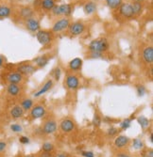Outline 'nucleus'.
Returning a JSON list of instances; mask_svg holds the SVG:
<instances>
[{
	"instance_id": "27",
	"label": "nucleus",
	"mask_w": 153,
	"mask_h": 157,
	"mask_svg": "<svg viewBox=\"0 0 153 157\" xmlns=\"http://www.w3.org/2000/svg\"><path fill=\"white\" fill-rule=\"evenodd\" d=\"M107 6L111 10H117L119 6L122 4L123 0H105Z\"/></svg>"
},
{
	"instance_id": "10",
	"label": "nucleus",
	"mask_w": 153,
	"mask_h": 157,
	"mask_svg": "<svg viewBox=\"0 0 153 157\" xmlns=\"http://www.w3.org/2000/svg\"><path fill=\"white\" fill-rule=\"evenodd\" d=\"M46 113V109L44 105H37L30 109V116L34 120L45 117Z\"/></svg>"
},
{
	"instance_id": "44",
	"label": "nucleus",
	"mask_w": 153,
	"mask_h": 157,
	"mask_svg": "<svg viewBox=\"0 0 153 157\" xmlns=\"http://www.w3.org/2000/svg\"><path fill=\"white\" fill-rule=\"evenodd\" d=\"M57 157H68V154L64 153V152H62V153H59Z\"/></svg>"
},
{
	"instance_id": "42",
	"label": "nucleus",
	"mask_w": 153,
	"mask_h": 157,
	"mask_svg": "<svg viewBox=\"0 0 153 157\" xmlns=\"http://www.w3.org/2000/svg\"><path fill=\"white\" fill-rule=\"evenodd\" d=\"M39 157H52L51 156V154H50V152H46V151H43L41 154H40V156Z\"/></svg>"
},
{
	"instance_id": "26",
	"label": "nucleus",
	"mask_w": 153,
	"mask_h": 157,
	"mask_svg": "<svg viewBox=\"0 0 153 157\" xmlns=\"http://www.w3.org/2000/svg\"><path fill=\"white\" fill-rule=\"evenodd\" d=\"M11 14V9L8 6H0V18H8Z\"/></svg>"
},
{
	"instance_id": "33",
	"label": "nucleus",
	"mask_w": 153,
	"mask_h": 157,
	"mask_svg": "<svg viewBox=\"0 0 153 157\" xmlns=\"http://www.w3.org/2000/svg\"><path fill=\"white\" fill-rule=\"evenodd\" d=\"M10 130L13 132V133H15V134H18V133H21L23 131V127L19 124V123H13L10 125Z\"/></svg>"
},
{
	"instance_id": "24",
	"label": "nucleus",
	"mask_w": 153,
	"mask_h": 157,
	"mask_svg": "<svg viewBox=\"0 0 153 157\" xmlns=\"http://www.w3.org/2000/svg\"><path fill=\"white\" fill-rule=\"evenodd\" d=\"M40 4L45 10H51L52 8L56 5V1L55 0H41Z\"/></svg>"
},
{
	"instance_id": "14",
	"label": "nucleus",
	"mask_w": 153,
	"mask_h": 157,
	"mask_svg": "<svg viewBox=\"0 0 153 157\" xmlns=\"http://www.w3.org/2000/svg\"><path fill=\"white\" fill-rule=\"evenodd\" d=\"M53 85H54L53 80H52V79H48L43 86H42V88H41L38 91H36V92L33 94V97L39 98V97H41L42 95H44L45 93L48 92V91L52 89Z\"/></svg>"
},
{
	"instance_id": "45",
	"label": "nucleus",
	"mask_w": 153,
	"mask_h": 157,
	"mask_svg": "<svg viewBox=\"0 0 153 157\" xmlns=\"http://www.w3.org/2000/svg\"><path fill=\"white\" fill-rule=\"evenodd\" d=\"M148 156H149V157H153V152H152V151H149Z\"/></svg>"
},
{
	"instance_id": "43",
	"label": "nucleus",
	"mask_w": 153,
	"mask_h": 157,
	"mask_svg": "<svg viewBox=\"0 0 153 157\" xmlns=\"http://www.w3.org/2000/svg\"><path fill=\"white\" fill-rule=\"evenodd\" d=\"M117 157H131V156H130V155H128V154H126V153L120 152V153L117 154Z\"/></svg>"
},
{
	"instance_id": "20",
	"label": "nucleus",
	"mask_w": 153,
	"mask_h": 157,
	"mask_svg": "<svg viewBox=\"0 0 153 157\" xmlns=\"http://www.w3.org/2000/svg\"><path fill=\"white\" fill-rule=\"evenodd\" d=\"M97 10V5L95 1H88L83 6V11L86 15H92Z\"/></svg>"
},
{
	"instance_id": "47",
	"label": "nucleus",
	"mask_w": 153,
	"mask_h": 157,
	"mask_svg": "<svg viewBox=\"0 0 153 157\" xmlns=\"http://www.w3.org/2000/svg\"><path fill=\"white\" fill-rule=\"evenodd\" d=\"M26 157H35V156H33V155H29V156H26Z\"/></svg>"
},
{
	"instance_id": "28",
	"label": "nucleus",
	"mask_w": 153,
	"mask_h": 157,
	"mask_svg": "<svg viewBox=\"0 0 153 157\" xmlns=\"http://www.w3.org/2000/svg\"><path fill=\"white\" fill-rule=\"evenodd\" d=\"M137 121H138L139 124H140V126L143 128V129H147V127L149 126V124H150V121H149L147 117H145V116H140V117H138Z\"/></svg>"
},
{
	"instance_id": "40",
	"label": "nucleus",
	"mask_w": 153,
	"mask_h": 157,
	"mask_svg": "<svg viewBox=\"0 0 153 157\" xmlns=\"http://www.w3.org/2000/svg\"><path fill=\"white\" fill-rule=\"evenodd\" d=\"M7 148V143L5 141H0V152H2L6 150Z\"/></svg>"
},
{
	"instance_id": "1",
	"label": "nucleus",
	"mask_w": 153,
	"mask_h": 157,
	"mask_svg": "<svg viewBox=\"0 0 153 157\" xmlns=\"http://www.w3.org/2000/svg\"><path fill=\"white\" fill-rule=\"evenodd\" d=\"M110 44L106 38H97L92 40L89 45L88 50L90 52H99V53H105L109 50Z\"/></svg>"
},
{
	"instance_id": "36",
	"label": "nucleus",
	"mask_w": 153,
	"mask_h": 157,
	"mask_svg": "<svg viewBox=\"0 0 153 157\" xmlns=\"http://www.w3.org/2000/svg\"><path fill=\"white\" fill-rule=\"evenodd\" d=\"M107 134H108L110 136H116V135L118 134V129H117L116 127L112 126V127H110L109 129H108Z\"/></svg>"
},
{
	"instance_id": "4",
	"label": "nucleus",
	"mask_w": 153,
	"mask_h": 157,
	"mask_svg": "<svg viewBox=\"0 0 153 157\" xmlns=\"http://www.w3.org/2000/svg\"><path fill=\"white\" fill-rule=\"evenodd\" d=\"M37 67L32 63H22L16 67V72L21 74L23 76H30L36 73Z\"/></svg>"
},
{
	"instance_id": "32",
	"label": "nucleus",
	"mask_w": 153,
	"mask_h": 157,
	"mask_svg": "<svg viewBox=\"0 0 153 157\" xmlns=\"http://www.w3.org/2000/svg\"><path fill=\"white\" fill-rule=\"evenodd\" d=\"M52 75L54 77V79L56 81H59L61 79V76H62V70L60 67H56L54 70H53V73H52Z\"/></svg>"
},
{
	"instance_id": "38",
	"label": "nucleus",
	"mask_w": 153,
	"mask_h": 157,
	"mask_svg": "<svg viewBox=\"0 0 153 157\" xmlns=\"http://www.w3.org/2000/svg\"><path fill=\"white\" fill-rule=\"evenodd\" d=\"M19 141H20V143H22V144H29L30 143V138L27 136H20Z\"/></svg>"
},
{
	"instance_id": "9",
	"label": "nucleus",
	"mask_w": 153,
	"mask_h": 157,
	"mask_svg": "<svg viewBox=\"0 0 153 157\" xmlns=\"http://www.w3.org/2000/svg\"><path fill=\"white\" fill-rule=\"evenodd\" d=\"M24 78H25V76H23L21 74L16 72V71H14V72H10L6 75V80H7L8 84H18V85H20L24 81Z\"/></svg>"
},
{
	"instance_id": "6",
	"label": "nucleus",
	"mask_w": 153,
	"mask_h": 157,
	"mask_svg": "<svg viewBox=\"0 0 153 157\" xmlns=\"http://www.w3.org/2000/svg\"><path fill=\"white\" fill-rule=\"evenodd\" d=\"M68 31L72 36H79L85 31V25L81 21L70 23L68 26Z\"/></svg>"
},
{
	"instance_id": "31",
	"label": "nucleus",
	"mask_w": 153,
	"mask_h": 157,
	"mask_svg": "<svg viewBox=\"0 0 153 157\" xmlns=\"http://www.w3.org/2000/svg\"><path fill=\"white\" fill-rule=\"evenodd\" d=\"M42 150L46 152H51L54 151V145L50 143V142H46V143H44L43 146H42Z\"/></svg>"
},
{
	"instance_id": "11",
	"label": "nucleus",
	"mask_w": 153,
	"mask_h": 157,
	"mask_svg": "<svg viewBox=\"0 0 153 157\" xmlns=\"http://www.w3.org/2000/svg\"><path fill=\"white\" fill-rule=\"evenodd\" d=\"M60 128L63 133H71L75 129V122L70 119H64L61 121Z\"/></svg>"
},
{
	"instance_id": "25",
	"label": "nucleus",
	"mask_w": 153,
	"mask_h": 157,
	"mask_svg": "<svg viewBox=\"0 0 153 157\" xmlns=\"http://www.w3.org/2000/svg\"><path fill=\"white\" fill-rule=\"evenodd\" d=\"M131 7H132V10L134 13V16L136 15H140L143 11V4L141 2H137V1H133L131 3Z\"/></svg>"
},
{
	"instance_id": "8",
	"label": "nucleus",
	"mask_w": 153,
	"mask_h": 157,
	"mask_svg": "<svg viewBox=\"0 0 153 157\" xmlns=\"http://www.w3.org/2000/svg\"><path fill=\"white\" fill-rule=\"evenodd\" d=\"M25 25H26V28L30 32L36 33L37 31H39L41 29L40 21L36 17H34V16L31 17V18L26 19V22H25Z\"/></svg>"
},
{
	"instance_id": "39",
	"label": "nucleus",
	"mask_w": 153,
	"mask_h": 157,
	"mask_svg": "<svg viewBox=\"0 0 153 157\" xmlns=\"http://www.w3.org/2000/svg\"><path fill=\"white\" fill-rule=\"evenodd\" d=\"M81 155L83 157H95L93 151H81Z\"/></svg>"
},
{
	"instance_id": "35",
	"label": "nucleus",
	"mask_w": 153,
	"mask_h": 157,
	"mask_svg": "<svg viewBox=\"0 0 153 157\" xmlns=\"http://www.w3.org/2000/svg\"><path fill=\"white\" fill-rule=\"evenodd\" d=\"M93 124L96 127H99L101 125V118L99 117V114H95L93 119Z\"/></svg>"
},
{
	"instance_id": "12",
	"label": "nucleus",
	"mask_w": 153,
	"mask_h": 157,
	"mask_svg": "<svg viewBox=\"0 0 153 157\" xmlns=\"http://www.w3.org/2000/svg\"><path fill=\"white\" fill-rule=\"evenodd\" d=\"M57 128H58L57 122L53 120H49L45 122L43 126V132L46 135H52L57 131Z\"/></svg>"
},
{
	"instance_id": "5",
	"label": "nucleus",
	"mask_w": 153,
	"mask_h": 157,
	"mask_svg": "<svg viewBox=\"0 0 153 157\" xmlns=\"http://www.w3.org/2000/svg\"><path fill=\"white\" fill-rule=\"evenodd\" d=\"M64 85H65L66 89L69 90H77L80 86L79 78L76 75L70 74L66 76L65 81H64Z\"/></svg>"
},
{
	"instance_id": "17",
	"label": "nucleus",
	"mask_w": 153,
	"mask_h": 157,
	"mask_svg": "<svg viewBox=\"0 0 153 157\" xmlns=\"http://www.w3.org/2000/svg\"><path fill=\"white\" fill-rule=\"evenodd\" d=\"M21 92V86L18 84H8L7 93L11 97H17Z\"/></svg>"
},
{
	"instance_id": "3",
	"label": "nucleus",
	"mask_w": 153,
	"mask_h": 157,
	"mask_svg": "<svg viewBox=\"0 0 153 157\" xmlns=\"http://www.w3.org/2000/svg\"><path fill=\"white\" fill-rule=\"evenodd\" d=\"M70 19L68 17H62L55 22L51 27L52 33H60L64 31L65 29H68V26L70 25Z\"/></svg>"
},
{
	"instance_id": "30",
	"label": "nucleus",
	"mask_w": 153,
	"mask_h": 157,
	"mask_svg": "<svg viewBox=\"0 0 153 157\" xmlns=\"http://www.w3.org/2000/svg\"><path fill=\"white\" fill-rule=\"evenodd\" d=\"M147 88H146V86L141 85V84L136 86V92H137L138 96H140V97L144 96V95L147 93Z\"/></svg>"
},
{
	"instance_id": "46",
	"label": "nucleus",
	"mask_w": 153,
	"mask_h": 157,
	"mask_svg": "<svg viewBox=\"0 0 153 157\" xmlns=\"http://www.w3.org/2000/svg\"><path fill=\"white\" fill-rule=\"evenodd\" d=\"M134 1H137V2H143L145 0H134Z\"/></svg>"
},
{
	"instance_id": "37",
	"label": "nucleus",
	"mask_w": 153,
	"mask_h": 157,
	"mask_svg": "<svg viewBox=\"0 0 153 157\" xmlns=\"http://www.w3.org/2000/svg\"><path fill=\"white\" fill-rule=\"evenodd\" d=\"M102 56H103V53L90 52V58H91V59H101Z\"/></svg>"
},
{
	"instance_id": "22",
	"label": "nucleus",
	"mask_w": 153,
	"mask_h": 157,
	"mask_svg": "<svg viewBox=\"0 0 153 157\" xmlns=\"http://www.w3.org/2000/svg\"><path fill=\"white\" fill-rule=\"evenodd\" d=\"M20 16L24 19V20H26L29 18H31L33 17V14H34V11L30 7H23L20 9Z\"/></svg>"
},
{
	"instance_id": "29",
	"label": "nucleus",
	"mask_w": 153,
	"mask_h": 157,
	"mask_svg": "<svg viewBox=\"0 0 153 157\" xmlns=\"http://www.w3.org/2000/svg\"><path fill=\"white\" fill-rule=\"evenodd\" d=\"M132 147L135 150H141L144 148V142L140 138H134L132 141Z\"/></svg>"
},
{
	"instance_id": "15",
	"label": "nucleus",
	"mask_w": 153,
	"mask_h": 157,
	"mask_svg": "<svg viewBox=\"0 0 153 157\" xmlns=\"http://www.w3.org/2000/svg\"><path fill=\"white\" fill-rule=\"evenodd\" d=\"M82 64H83V61L80 58H75L69 62L68 68L72 73H78L79 71H81Z\"/></svg>"
},
{
	"instance_id": "18",
	"label": "nucleus",
	"mask_w": 153,
	"mask_h": 157,
	"mask_svg": "<svg viewBox=\"0 0 153 157\" xmlns=\"http://www.w3.org/2000/svg\"><path fill=\"white\" fill-rule=\"evenodd\" d=\"M143 59L147 64H152L153 63V47L152 46H147L143 50Z\"/></svg>"
},
{
	"instance_id": "16",
	"label": "nucleus",
	"mask_w": 153,
	"mask_h": 157,
	"mask_svg": "<svg viewBox=\"0 0 153 157\" xmlns=\"http://www.w3.org/2000/svg\"><path fill=\"white\" fill-rule=\"evenodd\" d=\"M59 10L60 14L63 17H68L72 15L73 10H74V6L72 4H62L59 5Z\"/></svg>"
},
{
	"instance_id": "34",
	"label": "nucleus",
	"mask_w": 153,
	"mask_h": 157,
	"mask_svg": "<svg viewBox=\"0 0 153 157\" xmlns=\"http://www.w3.org/2000/svg\"><path fill=\"white\" fill-rule=\"evenodd\" d=\"M131 124V119H125L120 123V128L122 130H127L128 128H130Z\"/></svg>"
},
{
	"instance_id": "48",
	"label": "nucleus",
	"mask_w": 153,
	"mask_h": 157,
	"mask_svg": "<svg viewBox=\"0 0 153 157\" xmlns=\"http://www.w3.org/2000/svg\"><path fill=\"white\" fill-rule=\"evenodd\" d=\"M95 1H96V0H95Z\"/></svg>"
},
{
	"instance_id": "21",
	"label": "nucleus",
	"mask_w": 153,
	"mask_h": 157,
	"mask_svg": "<svg viewBox=\"0 0 153 157\" xmlns=\"http://www.w3.org/2000/svg\"><path fill=\"white\" fill-rule=\"evenodd\" d=\"M24 109L21 107V105H14L11 109H10V117L14 120H18V119H21L23 116H24Z\"/></svg>"
},
{
	"instance_id": "41",
	"label": "nucleus",
	"mask_w": 153,
	"mask_h": 157,
	"mask_svg": "<svg viewBox=\"0 0 153 157\" xmlns=\"http://www.w3.org/2000/svg\"><path fill=\"white\" fill-rule=\"evenodd\" d=\"M5 63H6V59L2 55H0V68H2L5 65Z\"/></svg>"
},
{
	"instance_id": "7",
	"label": "nucleus",
	"mask_w": 153,
	"mask_h": 157,
	"mask_svg": "<svg viewBox=\"0 0 153 157\" xmlns=\"http://www.w3.org/2000/svg\"><path fill=\"white\" fill-rule=\"evenodd\" d=\"M118 11L120 13V15L123 16L124 18L131 19L132 17H134L131 3L130 2H122V4L118 8Z\"/></svg>"
},
{
	"instance_id": "2",
	"label": "nucleus",
	"mask_w": 153,
	"mask_h": 157,
	"mask_svg": "<svg viewBox=\"0 0 153 157\" xmlns=\"http://www.w3.org/2000/svg\"><path fill=\"white\" fill-rule=\"evenodd\" d=\"M36 39L39 41V44L43 46L49 45L53 41V34L49 30L40 29L36 32Z\"/></svg>"
},
{
	"instance_id": "23",
	"label": "nucleus",
	"mask_w": 153,
	"mask_h": 157,
	"mask_svg": "<svg viewBox=\"0 0 153 157\" xmlns=\"http://www.w3.org/2000/svg\"><path fill=\"white\" fill-rule=\"evenodd\" d=\"M20 105L24 109V111L30 110L33 107V100L30 99V98H25V99L22 100Z\"/></svg>"
},
{
	"instance_id": "19",
	"label": "nucleus",
	"mask_w": 153,
	"mask_h": 157,
	"mask_svg": "<svg viewBox=\"0 0 153 157\" xmlns=\"http://www.w3.org/2000/svg\"><path fill=\"white\" fill-rule=\"evenodd\" d=\"M130 140L131 139L127 136L121 135V136H118L115 139V145L116 148L122 149V148H125L126 146H128V144L130 143Z\"/></svg>"
},
{
	"instance_id": "13",
	"label": "nucleus",
	"mask_w": 153,
	"mask_h": 157,
	"mask_svg": "<svg viewBox=\"0 0 153 157\" xmlns=\"http://www.w3.org/2000/svg\"><path fill=\"white\" fill-rule=\"evenodd\" d=\"M50 59H51V56H48L46 55L39 56L33 59V63L37 67V69H42V68H45L48 64Z\"/></svg>"
}]
</instances>
